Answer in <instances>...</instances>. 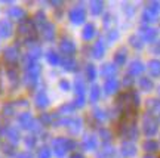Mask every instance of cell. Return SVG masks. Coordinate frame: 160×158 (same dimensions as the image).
I'll use <instances>...</instances> for the list:
<instances>
[{
    "instance_id": "1",
    "label": "cell",
    "mask_w": 160,
    "mask_h": 158,
    "mask_svg": "<svg viewBox=\"0 0 160 158\" xmlns=\"http://www.w3.org/2000/svg\"><path fill=\"white\" fill-rule=\"evenodd\" d=\"M117 108H119L120 114L122 113H137L138 107H139V96L135 90L128 89V90L122 92L117 99H116Z\"/></svg>"
},
{
    "instance_id": "2",
    "label": "cell",
    "mask_w": 160,
    "mask_h": 158,
    "mask_svg": "<svg viewBox=\"0 0 160 158\" xmlns=\"http://www.w3.org/2000/svg\"><path fill=\"white\" fill-rule=\"evenodd\" d=\"M37 39V27L34 25L33 19H25L19 24L17 31L18 43H34Z\"/></svg>"
},
{
    "instance_id": "3",
    "label": "cell",
    "mask_w": 160,
    "mask_h": 158,
    "mask_svg": "<svg viewBox=\"0 0 160 158\" xmlns=\"http://www.w3.org/2000/svg\"><path fill=\"white\" fill-rule=\"evenodd\" d=\"M157 130H159V121L156 118H153L151 115H148V114H145V117H144L142 120V132L145 136H148V137H151V136H154L156 133H157Z\"/></svg>"
},
{
    "instance_id": "4",
    "label": "cell",
    "mask_w": 160,
    "mask_h": 158,
    "mask_svg": "<svg viewBox=\"0 0 160 158\" xmlns=\"http://www.w3.org/2000/svg\"><path fill=\"white\" fill-rule=\"evenodd\" d=\"M3 61L8 64V67H17L18 61H19V52L17 47L9 46L3 50Z\"/></svg>"
},
{
    "instance_id": "5",
    "label": "cell",
    "mask_w": 160,
    "mask_h": 158,
    "mask_svg": "<svg viewBox=\"0 0 160 158\" xmlns=\"http://www.w3.org/2000/svg\"><path fill=\"white\" fill-rule=\"evenodd\" d=\"M74 89H76V101H74V105L76 108H82L85 105V81L82 79H77L74 83Z\"/></svg>"
},
{
    "instance_id": "6",
    "label": "cell",
    "mask_w": 160,
    "mask_h": 158,
    "mask_svg": "<svg viewBox=\"0 0 160 158\" xmlns=\"http://www.w3.org/2000/svg\"><path fill=\"white\" fill-rule=\"evenodd\" d=\"M52 149H53V154L57 155L58 158H62L67 151H68V148H67V139H64V137H57L53 143H52Z\"/></svg>"
},
{
    "instance_id": "7",
    "label": "cell",
    "mask_w": 160,
    "mask_h": 158,
    "mask_svg": "<svg viewBox=\"0 0 160 158\" xmlns=\"http://www.w3.org/2000/svg\"><path fill=\"white\" fill-rule=\"evenodd\" d=\"M68 18H70V21H71L73 24L79 25V24L85 22V19H86V11L83 9V7H80V6H76V7H73V9L70 11Z\"/></svg>"
},
{
    "instance_id": "8",
    "label": "cell",
    "mask_w": 160,
    "mask_h": 158,
    "mask_svg": "<svg viewBox=\"0 0 160 158\" xmlns=\"http://www.w3.org/2000/svg\"><path fill=\"white\" fill-rule=\"evenodd\" d=\"M59 50L62 53L64 56H71L76 53V45L73 40L70 39H62L61 40V43H59Z\"/></svg>"
},
{
    "instance_id": "9",
    "label": "cell",
    "mask_w": 160,
    "mask_h": 158,
    "mask_svg": "<svg viewBox=\"0 0 160 158\" xmlns=\"http://www.w3.org/2000/svg\"><path fill=\"white\" fill-rule=\"evenodd\" d=\"M147 114L153 118L160 121V101L159 99H148L147 101Z\"/></svg>"
},
{
    "instance_id": "10",
    "label": "cell",
    "mask_w": 160,
    "mask_h": 158,
    "mask_svg": "<svg viewBox=\"0 0 160 158\" xmlns=\"http://www.w3.org/2000/svg\"><path fill=\"white\" fill-rule=\"evenodd\" d=\"M18 123H19V126H21L22 129L33 130V127H34V124H36V120L33 118V115L30 113H22L18 117Z\"/></svg>"
},
{
    "instance_id": "11",
    "label": "cell",
    "mask_w": 160,
    "mask_h": 158,
    "mask_svg": "<svg viewBox=\"0 0 160 158\" xmlns=\"http://www.w3.org/2000/svg\"><path fill=\"white\" fill-rule=\"evenodd\" d=\"M39 31H40V34H42L43 40H46V41H52V40L55 39V27H53V24L49 22V21H48Z\"/></svg>"
},
{
    "instance_id": "12",
    "label": "cell",
    "mask_w": 160,
    "mask_h": 158,
    "mask_svg": "<svg viewBox=\"0 0 160 158\" xmlns=\"http://www.w3.org/2000/svg\"><path fill=\"white\" fill-rule=\"evenodd\" d=\"M34 101H36V107L40 108V109H45V108L49 107V103H51V101H49V96L46 95V92L43 90V89L37 90Z\"/></svg>"
},
{
    "instance_id": "13",
    "label": "cell",
    "mask_w": 160,
    "mask_h": 158,
    "mask_svg": "<svg viewBox=\"0 0 160 158\" xmlns=\"http://www.w3.org/2000/svg\"><path fill=\"white\" fill-rule=\"evenodd\" d=\"M8 17L11 18V19H13V21H22V19H25L27 13H25V11H24L22 7L12 6V7L8 9Z\"/></svg>"
},
{
    "instance_id": "14",
    "label": "cell",
    "mask_w": 160,
    "mask_h": 158,
    "mask_svg": "<svg viewBox=\"0 0 160 158\" xmlns=\"http://www.w3.org/2000/svg\"><path fill=\"white\" fill-rule=\"evenodd\" d=\"M139 31H141V39H142L144 41H148V43L154 41V40L157 39V36H159V31L154 28H151V27H142Z\"/></svg>"
},
{
    "instance_id": "15",
    "label": "cell",
    "mask_w": 160,
    "mask_h": 158,
    "mask_svg": "<svg viewBox=\"0 0 160 158\" xmlns=\"http://www.w3.org/2000/svg\"><path fill=\"white\" fill-rule=\"evenodd\" d=\"M120 152H122L123 157H128V158L135 157V154H137V146H135L131 141L123 142V143H122V148H120Z\"/></svg>"
},
{
    "instance_id": "16",
    "label": "cell",
    "mask_w": 160,
    "mask_h": 158,
    "mask_svg": "<svg viewBox=\"0 0 160 158\" xmlns=\"http://www.w3.org/2000/svg\"><path fill=\"white\" fill-rule=\"evenodd\" d=\"M13 33V27L9 19H2L0 21V37L2 39H8L11 34Z\"/></svg>"
},
{
    "instance_id": "17",
    "label": "cell",
    "mask_w": 160,
    "mask_h": 158,
    "mask_svg": "<svg viewBox=\"0 0 160 158\" xmlns=\"http://www.w3.org/2000/svg\"><path fill=\"white\" fill-rule=\"evenodd\" d=\"M5 136L8 137V142H9V143H12V145H17L18 142H19V132H18V129L12 127V126L6 127Z\"/></svg>"
},
{
    "instance_id": "18",
    "label": "cell",
    "mask_w": 160,
    "mask_h": 158,
    "mask_svg": "<svg viewBox=\"0 0 160 158\" xmlns=\"http://www.w3.org/2000/svg\"><path fill=\"white\" fill-rule=\"evenodd\" d=\"M119 90V81L116 79H108L105 80V83H104V92L107 93V95H113L116 92Z\"/></svg>"
},
{
    "instance_id": "19",
    "label": "cell",
    "mask_w": 160,
    "mask_h": 158,
    "mask_svg": "<svg viewBox=\"0 0 160 158\" xmlns=\"http://www.w3.org/2000/svg\"><path fill=\"white\" fill-rule=\"evenodd\" d=\"M144 69H145V67L141 61H132L131 65H129V75H132V77L139 75V74L144 73Z\"/></svg>"
},
{
    "instance_id": "20",
    "label": "cell",
    "mask_w": 160,
    "mask_h": 158,
    "mask_svg": "<svg viewBox=\"0 0 160 158\" xmlns=\"http://www.w3.org/2000/svg\"><path fill=\"white\" fill-rule=\"evenodd\" d=\"M61 67L65 69V71H76L77 69V64L71 56H64L61 58Z\"/></svg>"
},
{
    "instance_id": "21",
    "label": "cell",
    "mask_w": 160,
    "mask_h": 158,
    "mask_svg": "<svg viewBox=\"0 0 160 158\" xmlns=\"http://www.w3.org/2000/svg\"><path fill=\"white\" fill-rule=\"evenodd\" d=\"M116 73H117V67H116L114 64H105L102 65V69H101V74H102L105 79H114Z\"/></svg>"
},
{
    "instance_id": "22",
    "label": "cell",
    "mask_w": 160,
    "mask_h": 158,
    "mask_svg": "<svg viewBox=\"0 0 160 158\" xmlns=\"http://www.w3.org/2000/svg\"><path fill=\"white\" fill-rule=\"evenodd\" d=\"M104 53H105V45H104V41L98 40L97 43L93 45V47H92V55L97 59H101L104 56Z\"/></svg>"
},
{
    "instance_id": "23",
    "label": "cell",
    "mask_w": 160,
    "mask_h": 158,
    "mask_svg": "<svg viewBox=\"0 0 160 158\" xmlns=\"http://www.w3.org/2000/svg\"><path fill=\"white\" fill-rule=\"evenodd\" d=\"M147 69L151 74V77H160V61L159 59H151L147 65Z\"/></svg>"
},
{
    "instance_id": "24",
    "label": "cell",
    "mask_w": 160,
    "mask_h": 158,
    "mask_svg": "<svg viewBox=\"0 0 160 158\" xmlns=\"http://www.w3.org/2000/svg\"><path fill=\"white\" fill-rule=\"evenodd\" d=\"M97 146H98V141L95 136L89 135L83 139V148L86 151H93V149H97Z\"/></svg>"
},
{
    "instance_id": "25",
    "label": "cell",
    "mask_w": 160,
    "mask_h": 158,
    "mask_svg": "<svg viewBox=\"0 0 160 158\" xmlns=\"http://www.w3.org/2000/svg\"><path fill=\"white\" fill-rule=\"evenodd\" d=\"M6 73H8V79L11 81V86L15 87V86L18 84V81H19V74H18L17 67H9Z\"/></svg>"
},
{
    "instance_id": "26",
    "label": "cell",
    "mask_w": 160,
    "mask_h": 158,
    "mask_svg": "<svg viewBox=\"0 0 160 158\" xmlns=\"http://www.w3.org/2000/svg\"><path fill=\"white\" fill-rule=\"evenodd\" d=\"M95 33H97V30H95V25H93V24H88V25H85V28H83L82 37H83V40L89 41V40L93 39Z\"/></svg>"
},
{
    "instance_id": "27",
    "label": "cell",
    "mask_w": 160,
    "mask_h": 158,
    "mask_svg": "<svg viewBox=\"0 0 160 158\" xmlns=\"http://www.w3.org/2000/svg\"><path fill=\"white\" fill-rule=\"evenodd\" d=\"M68 130L70 133H73V135H77L82 129V120L80 118H70L68 120Z\"/></svg>"
},
{
    "instance_id": "28",
    "label": "cell",
    "mask_w": 160,
    "mask_h": 158,
    "mask_svg": "<svg viewBox=\"0 0 160 158\" xmlns=\"http://www.w3.org/2000/svg\"><path fill=\"white\" fill-rule=\"evenodd\" d=\"M126 58H128V50H126L125 47H122V49H119V50L116 52L114 64L116 65H123L126 62Z\"/></svg>"
},
{
    "instance_id": "29",
    "label": "cell",
    "mask_w": 160,
    "mask_h": 158,
    "mask_svg": "<svg viewBox=\"0 0 160 158\" xmlns=\"http://www.w3.org/2000/svg\"><path fill=\"white\" fill-rule=\"evenodd\" d=\"M33 22H34V25L37 27V30L42 28V27H43V25L48 22V18H46L45 12H42V11L37 12V13L34 15V19H33Z\"/></svg>"
},
{
    "instance_id": "30",
    "label": "cell",
    "mask_w": 160,
    "mask_h": 158,
    "mask_svg": "<svg viewBox=\"0 0 160 158\" xmlns=\"http://www.w3.org/2000/svg\"><path fill=\"white\" fill-rule=\"evenodd\" d=\"M55 120H57V115L53 114H48V113H43L42 115H40V118H39V121L42 123V126H51L52 123L55 124Z\"/></svg>"
},
{
    "instance_id": "31",
    "label": "cell",
    "mask_w": 160,
    "mask_h": 158,
    "mask_svg": "<svg viewBox=\"0 0 160 158\" xmlns=\"http://www.w3.org/2000/svg\"><path fill=\"white\" fill-rule=\"evenodd\" d=\"M139 87H141L144 92H150V90H153L154 83H153L151 79H148V77H142V79H139Z\"/></svg>"
},
{
    "instance_id": "32",
    "label": "cell",
    "mask_w": 160,
    "mask_h": 158,
    "mask_svg": "<svg viewBox=\"0 0 160 158\" xmlns=\"http://www.w3.org/2000/svg\"><path fill=\"white\" fill-rule=\"evenodd\" d=\"M46 61L51 64V65H58V64L61 62V58H59V55H58L57 52H53V50H49L48 53H46Z\"/></svg>"
},
{
    "instance_id": "33",
    "label": "cell",
    "mask_w": 160,
    "mask_h": 158,
    "mask_svg": "<svg viewBox=\"0 0 160 158\" xmlns=\"http://www.w3.org/2000/svg\"><path fill=\"white\" fill-rule=\"evenodd\" d=\"M31 59H34V61H37L40 56H42V49H40V46L37 45H31L28 49V53H27Z\"/></svg>"
},
{
    "instance_id": "34",
    "label": "cell",
    "mask_w": 160,
    "mask_h": 158,
    "mask_svg": "<svg viewBox=\"0 0 160 158\" xmlns=\"http://www.w3.org/2000/svg\"><path fill=\"white\" fill-rule=\"evenodd\" d=\"M142 148L144 151H147V152H154V151L159 149V143L156 141H153V139H148V141H145L142 143Z\"/></svg>"
},
{
    "instance_id": "35",
    "label": "cell",
    "mask_w": 160,
    "mask_h": 158,
    "mask_svg": "<svg viewBox=\"0 0 160 158\" xmlns=\"http://www.w3.org/2000/svg\"><path fill=\"white\" fill-rule=\"evenodd\" d=\"M76 109L74 103H65L58 109V115H68V114H73Z\"/></svg>"
},
{
    "instance_id": "36",
    "label": "cell",
    "mask_w": 160,
    "mask_h": 158,
    "mask_svg": "<svg viewBox=\"0 0 160 158\" xmlns=\"http://www.w3.org/2000/svg\"><path fill=\"white\" fill-rule=\"evenodd\" d=\"M102 7H104V3L101 0H93L91 2V12L93 15H99L102 12Z\"/></svg>"
},
{
    "instance_id": "37",
    "label": "cell",
    "mask_w": 160,
    "mask_h": 158,
    "mask_svg": "<svg viewBox=\"0 0 160 158\" xmlns=\"http://www.w3.org/2000/svg\"><path fill=\"white\" fill-rule=\"evenodd\" d=\"M37 81H39V77H33V75H28V74L24 75V83L28 89H34L37 86Z\"/></svg>"
},
{
    "instance_id": "38",
    "label": "cell",
    "mask_w": 160,
    "mask_h": 158,
    "mask_svg": "<svg viewBox=\"0 0 160 158\" xmlns=\"http://www.w3.org/2000/svg\"><path fill=\"white\" fill-rule=\"evenodd\" d=\"M159 11H160V3L159 2H148V3H147V12H150L151 15L157 17Z\"/></svg>"
},
{
    "instance_id": "39",
    "label": "cell",
    "mask_w": 160,
    "mask_h": 158,
    "mask_svg": "<svg viewBox=\"0 0 160 158\" xmlns=\"http://www.w3.org/2000/svg\"><path fill=\"white\" fill-rule=\"evenodd\" d=\"M2 151H3L6 155L13 157V155H15V145H12L9 142H5V143H2Z\"/></svg>"
},
{
    "instance_id": "40",
    "label": "cell",
    "mask_w": 160,
    "mask_h": 158,
    "mask_svg": "<svg viewBox=\"0 0 160 158\" xmlns=\"http://www.w3.org/2000/svg\"><path fill=\"white\" fill-rule=\"evenodd\" d=\"M15 113V103L13 102H9V103H6L3 109H2V114L5 115V117H12Z\"/></svg>"
},
{
    "instance_id": "41",
    "label": "cell",
    "mask_w": 160,
    "mask_h": 158,
    "mask_svg": "<svg viewBox=\"0 0 160 158\" xmlns=\"http://www.w3.org/2000/svg\"><path fill=\"white\" fill-rule=\"evenodd\" d=\"M99 96H101V89H99V86L93 84L91 89V95H89V99L91 102H97L99 99Z\"/></svg>"
},
{
    "instance_id": "42",
    "label": "cell",
    "mask_w": 160,
    "mask_h": 158,
    "mask_svg": "<svg viewBox=\"0 0 160 158\" xmlns=\"http://www.w3.org/2000/svg\"><path fill=\"white\" fill-rule=\"evenodd\" d=\"M129 41H131V45L135 49H142L144 47V40L141 39V36H132L131 39H129Z\"/></svg>"
},
{
    "instance_id": "43",
    "label": "cell",
    "mask_w": 160,
    "mask_h": 158,
    "mask_svg": "<svg viewBox=\"0 0 160 158\" xmlns=\"http://www.w3.org/2000/svg\"><path fill=\"white\" fill-rule=\"evenodd\" d=\"M86 77H88V80H91V81H93V80L97 79V68L93 67L92 64H89L86 67Z\"/></svg>"
},
{
    "instance_id": "44",
    "label": "cell",
    "mask_w": 160,
    "mask_h": 158,
    "mask_svg": "<svg viewBox=\"0 0 160 158\" xmlns=\"http://www.w3.org/2000/svg\"><path fill=\"white\" fill-rule=\"evenodd\" d=\"M37 158H51V149L48 146H42L37 149Z\"/></svg>"
},
{
    "instance_id": "45",
    "label": "cell",
    "mask_w": 160,
    "mask_h": 158,
    "mask_svg": "<svg viewBox=\"0 0 160 158\" xmlns=\"http://www.w3.org/2000/svg\"><path fill=\"white\" fill-rule=\"evenodd\" d=\"M93 117H95L97 120H99V121H104V120L107 118V114H105V111H104V109L97 108V109H93Z\"/></svg>"
},
{
    "instance_id": "46",
    "label": "cell",
    "mask_w": 160,
    "mask_h": 158,
    "mask_svg": "<svg viewBox=\"0 0 160 158\" xmlns=\"http://www.w3.org/2000/svg\"><path fill=\"white\" fill-rule=\"evenodd\" d=\"M99 137L104 141V143H105V145L111 141V135H110V132L107 129H101V130H99Z\"/></svg>"
},
{
    "instance_id": "47",
    "label": "cell",
    "mask_w": 160,
    "mask_h": 158,
    "mask_svg": "<svg viewBox=\"0 0 160 158\" xmlns=\"http://www.w3.org/2000/svg\"><path fill=\"white\" fill-rule=\"evenodd\" d=\"M36 139H37V137H36V136H27V137H25V145H27V146L30 148V149H31V148H34V145H36Z\"/></svg>"
},
{
    "instance_id": "48",
    "label": "cell",
    "mask_w": 160,
    "mask_h": 158,
    "mask_svg": "<svg viewBox=\"0 0 160 158\" xmlns=\"http://www.w3.org/2000/svg\"><path fill=\"white\" fill-rule=\"evenodd\" d=\"M154 19H156V17H154V15H151L150 12L145 11L142 13V21H144V22H153Z\"/></svg>"
},
{
    "instance_id": "49",
    "label": "cell",
    "mask_w": 160,
    "mask_h": 158,
    "mask_svg": "<svg viewBox=\"0 0 160 158\" xmlns=\"http://www.w3.org/2000/svg\"><path fill=\"white\" fill-rule=\"evenodd\" d=\"M111 154H113V148L104 146V149H102V151H99V154H98V157L104 158V157H107V155H111Z\"/></svg>"
},
{
    "instance_id": "50",
    "label": "cell",
    "mask_w": 160,
    "mask_h": 158,
    "mask_svg": "<svg viewBox=\"0 0 160 158\" xmlns=\"http://www.w3.org/2000/svg\"><path fill=\"white\" fill-rule=\"evenodd\" d=\"M117 37H119V33H117L116 30H110L108 34H107V39H108V41H114V40H117Z\"/></svg>"
},
{
    "instance_id": "51",
    "label": "cell",
    "mask_w": 160,
    "mask_h": 158,
    "mask_svg": "<svg viewBox=\"0 0 160 158\" xmlns=\"http://www.w3.org/2000/svg\"><path fill=\"white\" fill-rule=\"evenodd\" d=\"M59 87H61L64 92H68L71 86H70V83L67 81V80H61V81H59Z\"/></svg>"
},
{
    "instance_id": "52",
    "label": "cell",
    "mask_w": 160,
    "mask_h": 158,
    "mask_svg": "<svg viewBox=\"0 0 160 158\" xmlns=\"http://www.w3.org/2000/svg\"><path fill=\"white\" fill-rule=\"evenodd\" d=\"M17 158H34V155L30 152V151H22L17 155Z\"/></svg>"
},
{
    "instance_id": "53",
    "label": "cell",
    "mask_w": 160,
    "mask_h": 158,
    "mask_svg": "<svg viewBox=\"0 0 160 158\" xmlns=\"http://www.w3.org/2000/svg\"><path fill=\"white\" fill-rule=\"evenodd\" d=\"M15 103V108H27L28 107V102L27 101H24V99H19V101H17V102H13Z\"/></svg>"
},
{
    "instance_id": "54",
    "label": "cell",
    "mask_w": 160,
    "mask_h": 158,
    "mask_svg": "<svg viewBox=\"0 0 160 158\" xmlns=\"http://www.w3.org/2000/svg\"><path fill=\"white\" fill-rule=\"evenodd\" d=\"M67 148H68V151H73L76 148V142L71 139H67Z\"/></svg>"
},
{
    "instance_id": "55",
    "label": "cell",
    "mask_w": 160,
    "mask_h": 158,
    "mask_svg": "<svg viewBox=\"0 0 160 158\" xmlns=\"http://www.w3.org/2000/svg\"><path fill=\"white\" fill-rule=\"evenodd\" d=\"M132 83H133V79H131V75H128V77H126L125 79V84H132Z\"/></svg>"
},
{
    "instance_id": "56",
    "label": "cell",
    "mask_w": 160,
    "mask_h": 158,
    "mask_svg": "<svg viewBox=\"0 0 160 158\" xmlns=\"http://www.w3.org/2000/svg\"><path fill=\"white\" fill-rule=\"evenodd\" d=\"M154 52H156V53H157V55H160V41H159V43H157V45L154 46Z\"/></svg>"
},
{
    "instance_id": "57",
    "label": "cell",
    "mask_w": 160,
    "mask_h": 158,
    "mask_svg": "<svg viewBox=\"0 0 160 158\" xmlns=\"http://www.w3.org/2000/svg\"><path fill=\"white\" fill-rule=\"evenodd\" d=\"M52 6H62V2H51Z\"/></svg>"
},
{
    "instance_id": "58",
    "label": "cell",
    "mask_w": 160,
    "mask_h": 158,
    "mask_svg": "<svg viewBox=\"0 0 160 158\" xmlns=\"http://www.w3.org/2000/svg\"><path fill=\"white\" fill-rule=\"evenodd\" d=\"M71 158H83V155H80V154H73Z\"/></svg>"
},
{
    "instance_id": "59",
    "label": "cell",
    "mask_w": 160,
    "mask_h": 158,
    "mask_svg": "<svg viewBox=\"0 0 160 158\" xmlns=\"http://www.w3.org/2000/svg\"><path fill=\"white\" fill-rule=\"evenodd\" d=\"M144 158H154V157H151V155H145Z\"/></svg>"
},
{
    "instance_id": "60",
    "label": "cell",
    "mask_w": 160,
    "mask_h": 158,
    "mask_svg": "<svg viewBox=\"0 0 160 158\" xmlns=\"http://www.w3.org/2000/svg\"><path fill=\"white\" fill-rule=\"evenodd\" d=\"M0 132H2V124H0Z\"/></svg>"
},
{
    "instance_id": "61",
    "label": "cell",
    "mask_w": 160,
    "mask_h": 158,
    "mask_svg": "<svg viewBox=\"0 0 160 158\" xmlns=\"http://www.w3.org/2000/svg\"><path fill=\"white\" fill-rule=\"evenodd\" d=\"M159 93H160V87H159Z\"/></svg>"
}]
</instances>
